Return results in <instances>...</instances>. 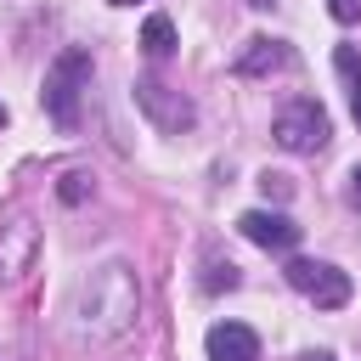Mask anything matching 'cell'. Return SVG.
<instances>
[{
    "label": "cell",
    "mask_w": 361,
    "mask_h": 361,
    "mask_svg": "<svg viewBox=\"0 0 361 361\" xmlns=\"http://www.w3.org/2000/svg\"><path fill=\"white\" fill-rule=\"evenodd\" d=\"M79 316H85V327H96V333H118V327L135 316V282H130V271H124V265H102V271L79 288Z\"/></svg>",
    "instance_id": "1"
},
{
    "label": "cell",
    "mask_w": 361,
    "mask_h": 361,
    "mask_svg": "<svg viewBox=\"0 0 361 361\" xmlns=\"http://www.w3.org/2000/svg\"><path fill=\"white\" fill-rule=\"evenodd\" d=\"M85 85H90V51H85V45L62 51V56L45 68V90H39V102H45V113H51L62 130L79 124V96H85Z\"/></svg>",
    "instance_id": "2"
},
{
    "label": "cell",
    "mask_w": 361,
    "mask_h": 361,
    "mask_svg": "<svg viewBox=\"0 0 361 361\" xmlns=\"http://www.w3.org/2000/svg\"><path fill=\"white\" fill-rule=\"evenodd\" d=\"M271 135H276V147H288V152H322L327 135H333V124H327V113H322L316 102H288V107L271 118Z\"/></svg>",
    "instance_id": "3"
},
{
    "label": "cell",
    "mask_w": 361,
    "mask_h": 361,
    "mask_svg": "<svg viewBox=\"0 0 361 361\" xmlns=\"http://www.w3.org/2000/svg\"><path fill=\"white\" fill-rule=\"evenodd\" d=\"M288 288L293 293H305L310 305H322V310H338V305H350V276L338 271V265H327V259H288Z\"/></svg>",
    "instance_id": "4"
},
{
    "label": "cell",
    "mask_w": 361,
    "mask_h": 361,
    "mask_svg": "<svg viewBox=\"0 0 361 361\" xmlns=\"http://www.w3.org/2000/svg\"><path fill=\"white\" fill-rule=\"evenodd\" d=\"M135 107H141L158 130H169V135L192 130V118H197V107H192L175 85H164V79H135Z\"/></svg>",
    "instance_id": "5"
},
{
    "label": "cell",
    "mask_w": 361,
    "mask_h": 361,
    "mask_svg": "<svg viewBox=\"0 0 361 361\" xmlns=\"http://www.w3.org/2000/svg\"><path fill=\"white\" fill-rule=\"evenodd\" d=\"M237 231H243L248 243L271 248V254H288V248L299 243V226H293L288 214H276V209H248V214L237 220Z\"/></svg>",
    "instance_id": "6"
},
{
    "label": "cell",
    "mask_w": 361,
    "mask_h": 361,
    "mask_svg": "<svg viewBox=\"0 0 361 361\" xmlns=\"http://www.w3.org/2000/svg\"><path fill=\"white\" fill-rule=\"evenodd\" d=\"M203 350H209V361H259V338L243 322H214Z\"/></svg>",
    "instance_id": "7"
},
{
    "label": "cell",
    "mask_w": 361,
    "mask_h": 361,
    "mask_svg": "<svg viewBox=\"0 0 361 361\" xmlns=\"http://www.w3.org/2000/svg\"><path fill=\"white\" fill-rule=\"evenodd\" d=\"M293 62V51L282 45V39H248V51L237 56V73H276V68H288Z\"/></svg>",
    "instance_id": "8"
},
{
    "label": "cell",
    "mask_w": 361,
    "mask_h": 361,
    "mask_svg": "<svg viewBox=\"0 0 361 361\" xmlns=\"http://www.w3.org/2000/svg\"><path fill=\"white\" fill-rule=\"evenodd\" d=\"M141 51H147V56H158V62H164V56H175V23H169L164 11H152V17L141 23Z\"/></svg>",
    "instance_id": "9"
},
{
    "label": "cell",
    "mask_w": 361,
    "mask_h": 361,
    "mask_svg": "<svg viewBox=\"0 0 361 361\" xmlns=\"http://www.w3.org/2000/svg\"><path fill=\"white\" fill-rule=\"evenodd\" d=\"M333 68L344 73V90H350V113H355V124H361V51H355V45H338V51H333Z\"/></svg>",
    "instance_id": "10"
},
{
    "label": "cell",
    "mask_w": 361,
    "mask_h": 361,
    "mask_svg": "<svg viewBox=\"0 0 361 361\" xmlns=\"http://www.w3.org/2000/svg\"><path fill=\"white\" fill-rule=\"evenodd\" d=\"M28 254H34V226H11V243H0V271L17 276L28 265Z\"/></svg>",
    "instance_id": "11"
},
{
    "label": "cell",
    "mask_w": 361,
    "mask_h": 361,
    "mask_svg": "<svg viewBox=\"0 0 361 361\" xmlns=\"http://www.w3.org/2000/svg\"><path fill=\"white\" fill-rule=\"evenodd\" d=\"M237 282H243V276H237V265H231V259H226V265H220V259H209V271H203V288H209V293L237 288Z\"/></svg>",
    "instance_id": "12"
},
{
    "label": "cell",
    "mask_w": 361,
    "mask_h": 361,
    "mask_svg": "<svg viewBox=\"0 0 361 361\" xmlns=\"http://www.w3.org/2000/svg\"><path fill=\"white\" fill-rule=\"evenodd\" d=\"M56 192H62V203H85L90 197V175H62Z\"/></svg>",
    "instance_id": "13"
},
{
    "label": "cell",
    "mask_w": 361,
    "mask_h": 361,
    "mask_svg": "<svg viewBox=\"0 0 361 361\" xmlns=\"http://www.w3.org/2000/svg\"><path fill=\"white\" fill-rule=\"evenodd\" d=\"M259 192H265V197H276V203H282V197H288V192H293V180H288V175H271V169H265V175H259Z\"/></svg>",
    "instance_id": "14"
},
{
    "label": "cell",
    "mask_w": 361,
    "mask_h": 361,
    "mask_svg": "<svg viewBox=\"0 0 361 361\" xmlns=\"http://www.w3.org/2000/svg\"><path fill=\"white\" fill-rule=\"evenodd\" d=\"M327 11H333L338 23H361V0H327Z\"/></svg>",
    "instance_id": "15"
},
{
    "label": "cell",
    "mask_w": 361,
    "mask_h": 361,
    "mask_svg": "<svg viewBox=\"0 0 361 361\" xmlns=\"http://www.w3.org/2000/svg\"><path fill=\"white\" fill-rule=\"evenodd\" d=\"M350 203H355V209H361V164H355V169H350Z\"/></svg>",
    "instance_id": "16"
},
{
    "label": "cell",
    "mask_w": 361,
    "mask_h": 361,
    "mask_svg": "<svg viewBox=\"0 0 361 361\" xmlns=\"http://www.w3.org/2000/svg\"><path fill=\"white\" fill-rule=\"evenodd\" d=\"M305 361H338V355H327V350H316V355H305Z\"/></svg>",
    "instance_id": "17"
},
{
    "label": "cell",
    "mask_w": 361,
    "mask_h": 361,
    "mask_svg": "<svg viewBox=\"0 0 361 361\" xmlns=\"http://www.w3.org/2000/svg\"><path fill=\"white\" fill-rule=\"evenodd\" d=\"M248 6H259V11H265V6H276V0H248Z\"/></svg>",
    "instance_id": "18"
},
{
    "label": "cell",
    "mask_w": 361,
    "mask_h": 361,
    "mask_svg": "<svg viewBox=\"0 0 361 361\" xmlns=\"http://www.w3.org/2000/svg\"><path fill=\"white\" fill-rule=\"evenodd\" d=\"M107 6H135V0H107Z\"/></svg>",
    "instance_id": "19"
},
{
    "label": "cell",
    "mask_w": 361,
    "mask_h": 361,
    "mask_svg": "<svg viewBox=\"0 0 361 361\" xmlns=\"http://www.w3.org/2000/svg\"><path fill=\"white\" fill-rule=\"evenodd\" d=\"M0 130H6V107H0Z\"/></svg>",
    "instance_id": "20"
}]
</instances>
